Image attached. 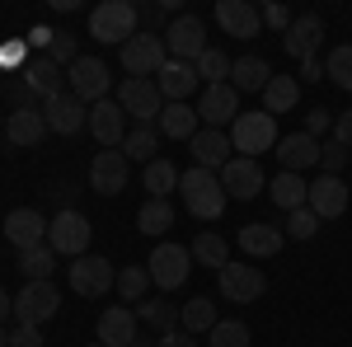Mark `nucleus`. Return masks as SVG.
<instances>
[{"label": "nucleus", "instance_id": "nucleus-7", "mask_svg": "<svg viewBox=\"0 0 352 347\" xmlns=\"http://www.w3.org/2000/svg\"><path fill=\"white\" fill-rule=\"evenodd\" d=\"M217 287H221L226 300H235V305H254L258 295L268 291V277H263L254 263H226L217 272Z\"/></svg>", "mask_w": 352, "mask_h": 347}, {"label": "nucleus", "instance_id": "nucleus-12", "mask_svg": "<svg viewBox=\"0 0 352 347\" xmlns=\"http://www.w3.org/2000/svg\"><path fill=\"white\" fill-rule=\"evenodd\" d=\"M66 80H71V94L89 108L99 104V99H109V66H104L99 56H80V61L66 71Z\"/></svg>", "mask_w": 352, "mask_h": 347}, {"label": "nucleus", "instance_id": "nucleus-36", "mask_svg": "<svg viewBox=\"0 0 352 347\" xmlns=\"http://www.w3.org/2000/svg\"><path fill=\"white\" fill-rule=\"evenodd\" d=\"M192 66H197V80H207V85H230V66H235V61L221 52V47H207V52L197 56Z\"/></svg>", "mask_w": 352, "mask_h": 347}, {"label": "nucleus", "instance_id": "nucleus-21", "mask_svg": "<svg viewBox=\"0 0 352 347\" xmlns=\"http://www.w3.org/2000/svg\"><path fill=\"white\" fill-rule=\"evenodd\" d=\"M320 43H324V19H320V14H296L292 28L282 33V47H287V56H296V61L315 56Z\"/></svg>", "mask_w": 352, "mask_h": 347}, {"label": "nucleus", "instance_id": "nucleus-17", "mask_svg": "<svg viewBox=\"0 0 352 347\" xmlns=\"http://www.w3.org/2000/svg\"><path fill=\"white\" fill-rule=\"evenodd\" d=\"M217 179H221V188H226V197H240V202L258 197L263 183H268V179H263V169H258V160H244V155H235Z\"/></svg>", "mask_w": 352, "mask_h": 347}, {"label": "nucleus", "instance_id": "nucleus-27", "mask_svg": "<svg viewBox=\"0 0 352 347\" xmlns=\"http://www.w3.org/2000/svg\"><path fill=\"white\" fill-rule=\"evenodd\" d=\"M24 85L47 104V99H56V94H66L61 85H66V76H61V66H56L52 56H38V61H28L24 66Z\"/></svg>", "mask_w": 352, "mask_h": 347}, {"label": "nucleus", "instance_id": "nucleus-30", "mask_svg": "<svg viewBox=\"0 0 352 347\" xmlns=\"http://www.w3.org/2000/svg\"><path fill=\"white\" fill-rule=\"evenodd\" d=\"M217 300H207V295H192V300H184V310H179V328L184 333H212L217 328Z\"/></svg>", "mask_w": 352, "mask_h": 347}, {"label": "nucleus", "instance_id": "nucleus-25", "mask_svg": "<svg viewBox=\"0 0 352 347\" xmlns=\"http://www.w3.org/2000/svg\"><path fill=\"white\" fill-rule=\"evenodd\" d=\"M155 85H160V94L169 104H184L202 80H197V66H192V61H164V71L155 76Z\"/></svg>", "mask_w": 352, "mask_h": 347}, {"label": "nucleus", "instance_id": "nucleus-35", "mask_svg": "<svg viewBox=\"0 0 352 347\" xmlns=\"http://www.w3.org/2000/svg\"><path fill=\"white\" fill-rule=\"evenodd\" d=\"M136 225H141L146 235H164V230L174 225V207H169V197H151V202L136 212Z\"/></svg>", "mask_w": 352, "mask_h": 347}, {"label": "nucleus", "instance_id": "nucleus-42", "mask_svg": "<svg viewBox=\"0 0 352 347\" xmlns=\"http://www.w3.org/2000/svg\"><path fill=\"white\" fill-rule=\"evenodd\" d=\"M207 338H212V347H249V328L240 320H221Z\"/></svg>", "mask_w": 352, "mask_h": 347}, {"label": "nucleus", "instance_id": "nucleus-10", "mask_svg": "<svg viewBox=\"0 0 352 347\" xmlns=\"http://www.w3.org/2000/svg\"><path fill=\"white\" fill-rule=\"evenodd\" d=\"M71 287L89 300H99V295H109L118 287V272H113L109 258H99V254H80L76 263H71Z\"/></svg>", "mask_w": 352, "mask_h": 347}, {"label": "nucleus", "instance_id": "nucleus-23", "mask_svg": "<svg viewBox=\"0 0 352 347\" xmlns=\"http://www.w3.org/2000/svg\"><path fill=\"white\" fill-rule=\"evenodd\" d=\"M99 343L104 347H136V310L109 305L99 315Z\"/></svg>", "mask_w": 352, "mask_h": 347}, {"label": "nucleus", "instance_id": "nucleus-20", "mask_svg": "<svg viewBox=\"0 0 352 347\" xmlns=\"http://www.w3.org/2000/svg\"><path fill=\"white\" fill-rule=\"evenodd\" d=\"M89 188L104 192V197H118L127 188V155L122 150H99L89 160Z\"/></svg>", "mask_w": 352, "mask_h": 347}, {"label": "nucleus", "instance_id": "nucleus-54", "mask_svg": "<svg viewBox=\"0 0 352 347\" xmlns=\"http://www.w3.org/2000/svg\"><path fill=\"white\" fill-rule=\"evenodd\" d=\"M10 315H14V295H10L5 287H0V324L10 320Z\"/></svg>", "mask_w": 352, "mask_h": 347}, {"label": "nucleus", "instance_id": "nucleus-40", "mask_svg": "<svg viewBox=\"0 0 352 347\" xmlns=\"http://www.w3.org/2000/svg\"><path fill=\"white\" fill-rule=\"evenodd\" d=\"M136 320L155 324L160 333H174V328H179V310H174L169 300H141V305H136Z\"/></svg>", "mask_w": 352, "mask_h": 347}, {"label": "nucleus", "instance_id": "nucleus-47", "mask_svg": "<svg viewBox=\"0 0 352 347\" xmlns=\"http://www.w3.org/2000/svg\"><path fill=\"white\" fill-rule=\"evenodd\" d=\"M258 14H263V24L277 28V33H287V28H292V19H296V14H292L287 5H277V0H268V5H263Z\"/></svg>", "mask_w": 352, "mask_h": 347}, {"label": "nucleus", "instance_id": "nucleus-4", "mask_svg": "<svg viewBox=\"0 0 352 347\" xmlns=\"http://www.w3.org/2000/svg\"><path fill=\"white\" fill-rule=\"evenodd\" d=\"M230 146L244 150V160H258L263 150H272V146H277V122H272V113H240L235 127H230Z\"/></svg>", "mask_w": 352, "mask_h": 347}, {"label": "nucleus", "instance_id": "nucleus-50", "mask_svg": "<svg viewBox=\"0 0 352 347\" xmlns=\"http://www.w3.org/2000/svg\"><path fill=\"white\" fill-rule=\"evenodd\" d=\"M5 99H10L14 108H33V89H28L24 80H10L5 85Z\"/></svg>", "mask_w": 352, "mask_h": 347}, {"label": "nucleus", "instance_id": "nucleus-53", "mask_svg": "<svg viewBox=\"0 0 352 347\" xmlns=\"http://www.w3.org/2000/svg\"><path fill=\"white\" fill-rule=\"evenodd\" d=\"M320 76H324V66H320V61H315V56H305V61H300V80H320Z\"/></svg>", "mask_w": 352, "mask_h": 347}, {"label": "nucleus", "instance_id": "nucleus-15", "mask_svg": "<svg viewBox=\"0 0 352 347\" xmlns=\"http://www.w3.org/2000/svg\"><path fill=\"white\" fill-rule=\"evenodd\" d=\"M197 117H202L207 127H217V132L235 127V117H240V94H235V85H207Z\"/></svg>", "mask_w": 352, "mask_h": 347}, {"label": "nucleus", "instance_id": "nucleus-29", "mask_svg": "<svg viewBox=\"0 0 352 347\" xmlns=\"http://www.w3.org/2000/svg\"><path fill=\"white\" fill-rule=\"evenodd\" d=\"M272 80V66L263 56H240L235 66H230V85H235V94H263Z\"/></svg>", "mask_w": 352, "mask_h": 347}, {"label": "nucleus", "instance_id": "nucleus-31", "mask_svg": "<svg viewBox=\"0 0 352 347\" xmlns=\"http://www.w3.org/2000/svg\"><path fill=\"white\" fill-rule=\"evenodd\" d=\"M268 197L282 207V212H300V207H305V197H310V183H305L300 174H287V169H282V174L268 183Z\"/></svg>", "mask_w": 352, "mask_h": 347}, {"label": "nucleus", "instance_id": "nucleus-3", "mask_svg": "<svg viewBox=\"0 0 352 347\" xmlns=\"http://www.w3.org/2000/svg\"><path fill=\"white\" fill-rule=\"evenodd\" d=\"M164 61H169V47H164V38H155V33H136L132 43H122L127 80H151V76H160Z\"/></svg>", "mask_w": 352, "mask_h": 347}, {"label": "nucleus", "instance_id": "nucleus-43", "mask_svg": "<svg viewBox=\"0 0 352 347\" xmlns=\"http://www.w3.org/2000/svg\"><path fill=\"white\" fill-rule=\"evenodd\" d=\"M315 230H320V216L310 212V207H300V212H287V230H282L287 240H310Z\"/></svg>", "mask_w": 352, "mask_h": 347}, {"label": "nucleus", "instance_id": "nucleus-28", "mask_svg": "<svg viewBox=\"0 0 352 347\" xmlns=\"http://www.w3.org/2000/svg\"><path fill=\"white\" fill-rule=\"evenodd\" d=\"M282 244H287V235H282L277 225H268V221H254V225L240 230V249L249 254V258H277Z\"/></svg>", "mask_w": 352, "mask_h": 347}, {"label": "nucleus", "instance_id": "nucleus-14", "mask_svg": "<svg viewBox=\"0 0 352 347\" xmlns=\"http://www.w3.org/2000/svg\"><path fill=\"white\" fill-rule=\"evenodd\" d=\"M89 132H94V141L104 150H118L127 141V113H122V104L118 99H99L89 108Z\"/></svg>", "mask_w": 352, "mask_h": 347}, {"label": "nucleus", "instance_id": "nucleus-56", "mask_svg": "<svg viewBox=\"0 0 352 347\" xmlns=\"http://www.w3.org/2000/svg\"><path fill=\"white\" fill-rule=\"evenodd\" d=\"M89 347H104V343H89Z\"/></svg>", "mask_w": 352, "mask_h": 347}, {"label": "nucleus", "instance_id": "nucleus-33", "mask_svg": "<svg viewBox=\"0 0 352 347\" xmlns=\"http://www.w3.org/2000/svg\"><path fill=\"white\" fill-rule=\"evenodd\" d=\"M296 99H300L296 76H272L268 89H263V113H292Z\"/></svg>", "mask_w": 352, "mask_h": 347}, {"label": "nucleus", "instance_id": "nucleus-51", "mask_svg": "<svg viewBox=\"0 0 352 347\" xmlns=\"http://www.w3.org/2000/svg\"><path fill=\"white\" fill-rule=\"evenodd\" d=\"M333 141L352 150V113H338V117H333Z\"/></svg>", "mask_w": 352, "mask_h": 347}, {"label": "nucleus", "instance_id": "nucleus-11", "mask_svg": "<svg viewBox=\"0 0 352 347\" xmlns=\"http://www.w3.org/2000/svg\"><path fill=\"white\" fill-rule=\"evenodd\" d=\"M47 230H52V221H47L43 212H33V207H14V212L5 216V240L14 244L19 254L47 244Z\"/></svg>", "mask_w": 352, "mask_h": 347}, {"label": "nucleus", "instance_id": "nucleus-1", "mask_svg": "<svg viewBox=\"0 0 352 347\" xmlns=\"http://www.w3.org/2000/svg\"><path fill=\"white\" fill-rule=\"evenodd\" d=\"M179 192H184V202H188V212L197 216V221H217V216L226 212V202H230L217 174H212V169H197V164L179 179Z\"/></svg>", "mask_w": 352, "mask_h": 347}, {"label": "nucleus", "instance_id": "nucleus-45", "mask_svg": "<svg viewBox=\"0 0 352 347\" xmlns=\"http://www.w3.org/2000/svg\"><path fill=\"white\" fill-rule=\"evenodd\" d=\"M47 56H52L56 66H66V71H71V66L80 61V52H76V38H71V33H52V38H47Z\"/></svg>", "mask_w": 352, "mask_h": 347}, {"label": "nucleus", "instance_id": "nucleus-8", "mask_svg": "<svg viewBox=\"0 0 352 347\" xmlns=\"http://www.w3.org/2000/svg\"><path fill=\"white\" fill-rule=\"evenodd\" d=\"M118 104H122V113H132L141 127H155L164 113V94L155 80H122V89H118Z\"/></svg>", "mask_w": 352, "mask_h": 347}, {"label": "nucleus", "instance_id": "nucleus-39", "mask_svg": "<svg viewBox=\"0 0 352 347\" xmlns=\"http://www.w3.org/2000/svg\"><path fill=\"white\" fill-rule=\"evenodd\" d=\"M19 267H24L28 282H52V244H38V249H28V254H19Z\"/></svg>", "mask_w": 352, "mask_h": 347}, {"label": "nucleus", "instance_id": "nucleus-48", "mask_svg": "<svg viewBox=\"0 0 352 347\" xmlns=\"http://www.w3.org/2000/svg\"><path fill=\"white\" fill-rule=\"evenodd\" d=\"M10 347H43V333H38L33 324H14V333H10Z\"/></svg>", "mask_w": 352, "mask_h": 347}, {"label": "nucleus", "instance_id": "nucleus-19", "mask_svg": "<svg viewBox=\"0 0 352 347\" xmlns=\"http://www.w3.org/2000/svg\"><path fill=\"white\" fill-rule=\"evenodd\" d=\"M43 117H47V132H56V136H76L89 122V108L66 89V94H56V99H47L43 104Z\"/></svg>", "mask_w": 352, "mask_h": 347}, {"label": "nucleus", "instance_id": "nucleus-26", "mask_svg": "<svg viewBox=\"0 0 352 347\" xmlns=\"http://www.w3.org/2000/svg\"><path fill=\"white\" fill-rule=\"evenodd\" d=\"M5 136H10V146H38L43 136H47V117H43V108H14L10 113V122H5Z\"/></svg>", "mask_w": 352, "mask_h": 347}, {"label": "nucleus", "instance_id": "nucleus-6", "mask_svg": "<svg viewBox=\"0 0 352 347\" xmlns=\"http://www.w3.org/2000/svg\"><path fill=\"white\" fill-rule=\"evenodd\" d=\"M89 216L76 212V207H61L52 216V230H47V244H52V254H66V258H80L85 249H89Z\"/></svg>", "mask_w": 352, "mask_h": 347}, {"label": "nucleus", "instance_id": "nucleus-18", "mask_svg": "<svg viewBox=\"0 0 352 347\" xmlns=\"http://www.w3.org/2000/svg\"><path fill=\"white\" fill-rule=\"evenodd\" d=\"M305 207L320 216V221H333V216L348 212V183L338 179V174H320L315 183H310V197H305Z\"/></svg>", "mask_w": 352, "mask_h": 347}, {"label": "nucleus", "instance_id": "nucleus-32", "mask_svg": "<svg viewBox=\"0 0 352 347\" xmlns=\"http://www.w3.org/2000/svg\"><path fill=\"white\" fill-rule=\"evenodd\" d=\"M197 122H202V117H197V108L164 104V113H160V122H155V127H160L164 136H174V141H192V136H197Z\"/></svg>", "mask_w": 352, "mask_h": 347}, {"label": "nucleus", "instance_id": "nucleus-55", "mask_svg": "<svg viewBox=\"0 0 352 347\" xmlns=\"http://www.w3.org/2000/svg\"><path fill=\"white\" fill-rule=\"evenodd\" d=\"M0 347H10V333H5V324H0Z\"/></svg>", "mask_w": 352, "mask_h": 347}, {"label": "nucleus", "instance_id": "nucleus-2", "mask_svg": "<svg viewBox=\"0 0 352 347\" xmlns=\"http://www.w3.org/2000/svg\"><path fill=\"white\" fill-rule=\"evenodd\" d=\"M136 24H141V10L127 5V0H104V5H94L89 10V33L99 38V43H132L136 38Z\"/></svg>", "mask_w": 352, "mask_h": 347}, {"label": "nucleus", "instance_id": "nucleus-37", "mask_svg": "<svg viewBox=\"0 0 352 347\" xmlns=\"http://www.w3.org/2000/svg\"><path fill=\"white\" fill-rule=\"evenodd\" d=\"M179 179H184V174H179L169 160H151L146 164V192H151V197H169V192L179 188Z\"/></svg>", "mask_w": 352, "mask_h": 347}, {"label": "nucleus", "instance_id": "nucleus-16", "mask_svg": "<svg viewBox=\"0 0 352 347\" xmlns=\"http://www.w3.org/2000/svg\"><path fill=\"white\" fill-rule=\"evenodd\" d=\"M188 150H192V164L197 169H212V174H221L226 164L235 160L230 150V132H217V127H197V136L188 141Z\"/></svg>", "mask_w": 352, "mask_h": 347}, {"label": "nucleus", "instance_id": "nucleus-13", "mask_svg": "<svg viewBox=\"0 0 352 347\" xmlns=\"http://www.w3.org/2000/svg\"><path fill=\"white\" fill-rule=\"evenodd\" d=\"M202 38H207V28L197 14H179L174 24L164 28V47H169V61H197V56L207 52L202 47Z\"/></svg>", "mask_w": 352, "mask_h": 347}, {"label": "nucleus", "instance_id": "nucleus-41", "mask_svg": "<svg viewBox=\"0 0 352 347\" xmlns=\"http://www.w3.org/2000/svg\"><path fill=\"white\" fill-rule=\"evenodd\" d=\"M324 76H329L333 85H343V89L352 94V43H348V47H333V52H329Z\"/></svg>", "mask_w": 352, "mask_h": 347}, {"label": "nucleus", "instance_id": "nucleus-49", "mask_svg": "<svg viewBox=\"0 0 352 347\" xmlns=\"http://www.w3.org/2000/svg\"><path fill=\"white\" fill-rule=\"evenodd\" d=\"M329 127H333L329 108H315V113H305V136H324Z\"/></svg>", "mask_w": 352, "mask_h": 347}, {"label": "nucleus", "instance_id": "nucleus-44", "mask_svg": "<svg viewBox=\"0 0 352 347\" xmlns=\"http://www.w3.org/2000/svg\"><path fill=\"white\" fill-rule=\"evenodd\" d=\"M146 287H151V272H146V267H127V272H118V291H122V300H141Z\"/></svg>", "mask_w": 352, "mask_h": 347}, {"label": "nucleus", "instance_id": "nucleus-52", "mask_svg": "<svg viewBox=\"0 0 352 347\" xmlns=\"http://www.w3.org/2000/svg\"><path fill=\"white\" fill-rule=\"evenodd\" d=\"M155 347H197V338H192V333H184V328H174V333H160V338H155Z\"/></svg>", "mask_w": 352, "mask_h": 347}, {"label": "nucleus", "instance_id": "nucleus-46", "mask_svg": "<svg viewBox=\"0 0 352 347\" xmlns=\"http://www.w3.org/2000/svg\"><path fill=\"white\" fill-rule=\"evenodd\" d=\"M343 164H348V146H338V141L320 146V169H324V174H338V179H343Z\"/></svg>", "mask_w": 352, "mask_h": 347}, {"label": "nucleus", "instance_id": "nucleus-24", "mask_svg": "<svg viewBox=\"0 0 352 347\" xmlns=\"http://www.w3.org/2000/svg\"><path fill=\"white\" fill-rule=\"evenodd\" d=\"M277 160H282V169L287 174H300V169H315L320 164V141L305 132H292L277 141Z\"/></svg>", "mask_w": 352, "mask_h": 347}, {"label": "nucleus", "instance_id": "nucleus-22", "mask_svg": "<svg viewBox=\"0 0 352 347\" xmlns=\"http://www.w3.org/2000/svg\"><path fill=\"white\" fill-rule=\"evenodd\" d=\"M217 24L226 28L230 38H258L263 14H258V5H249V0H221L217 5Z\"/></svg>", "mask_w": 352, "mask_h": 347}, {"label": "nucleus", "instance_id": "nucleus-34", "mask_svg": "<svg viewBox=\"0 0 352 347\" xmlns=\"http://www.w3.org/2000/svg\"><path fill=\"white\" fill-rule=\"evenodd\" d=\"M155 150H160V127H132L127 141H122V155H127V160H141V164L160 160Z\"/></svg>", "mask_w": 352, "mask_h": 347}, {"label": "nucleus", "instance_id": "nucleus-9", "mask_svg": "<svg viewBox=\"0 0 352 347\" xmlns=\"http://www.w3.org/2000/svg\"><path fill=\"white\" fill-rule=\"evenodd\" d=\"M61 310V295L52 282H24V291L14 295V324H47Z\"/></svg>", "mask_w": 352, "mask_h": 347}, {"label": "nucleus", "instance_id": "nucleus-5", "mask_svg": "<svg viewBox=\"0 0 352 347\" xmlns=\"http://www.w3.org/2000/svg\"><path fill=\"white\" fill-rule=\"evenodd\" d=\"M146 272H151V282L160 287V291H179L184 282H188V272H192V254L184 249V244H155V254L146 258Z\"/></svg>", "mask_w": 352, "mask_h": 347}, {"label": "nucleus", "instance_id": "nucleus-38", "mask_svg": "<svg viewBox=\"0 0 352 347\" xmlns=\"http://www.w3.org/2000/svg\"><path fill=\"white\" fill-rule=\"evenodd\" d=\"M188 254H192L202 267H217V272L230 263V249H226V240H221V235H197Z\"/></svg>", "mask_w": 352, "mask_h": 347}]
</instances>
